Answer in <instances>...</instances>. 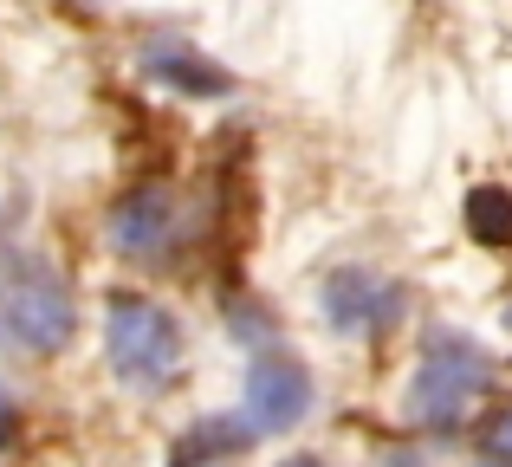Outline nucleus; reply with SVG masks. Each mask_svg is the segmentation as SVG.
<instances>
[{
	"mask_svg": "<svg viewBox=\"0 0 512 467\" xmlns=\"http://www.w3.org/2000/svg\"><path fill=\"white\" fill-rule=\"evenodd\" d=\"M72 331H78L72 292L46 260H13L0 273V351L52 357L72 344Z\"/></svg>",
	"mask_w": 512,
	"mask_h": 467,
	"instance_id": "1",
	"label": "nucleus"
},
{
	"mask_svg": "<svg viewBox=\"0 0 512 467\" xmlns=\"http://www.w3.org/2000/svg\"><path fill=\"white\" fill-rule=\"evenodd\" d=\"M104 351H111L117 383L130 390H163L182 370V325L169 305L143 299V292H117L104 305Z\"/></svg>",
	"mask_w": 512,
	"mask_h": 467,
	"instance_id": "2",
	"label": "nucleus"
},
{
	"mask_svg": "<svg viewBox=\"0 0 512 467\" xmlns=\"http://www.w3.org/2000/svg\"><path fill=\"white\" fill-rule=\"evenodd\" d=\"M480 390H487V351L474 338H461V331H435L422 364H415V377H409L402 409L422 429H448V422H461L480 403Z\"/></svg>",
	"mask_w": 512,
	"mask_h": 467,
	"instance_id": "3",
	"label": "nucleus"
},
{
	"mask_svg": "<svg viewBox=\"0 0 512 467\" xmlns=\"http://www.w3.org/2000/svg\"><path fill=\"white\" fill-rule=\"evenodd\" d=\"M312 409V370L299 357H253L247 370V435H286Z\"/></svg>",
	"mask_w": 512,
	"mask_h": 467,
	"instance_id": "4",
	"label": "nucleus"
},
{
	"mask_svg": "<svg viewBox=\"0 0 512 467\" xmlns=\"http://www.w3.org/2000/svg\"><path fill=\"white\" fill-rule=\"evenodd\" d=\"M325 325L344 331V338H357V331H383L402 318V286H389V279L363 273V266H344V273L325 279Z\"/></svg>",
	"mask_w": 512,
	"mask_h": 467,
	"instance_id": "5",
	"label": "nucleus"
},
{
	"mask_svg": "<svg viewBox=\"0 0 512 467\" xmlns=\"http://www.w3.org/2000/svg\"><path fill=\"white\" fill-rule=\"evenodd\" d=\"M175 228H182V208H175V189H169V182H150V189L124 195V202H117V215H111V240L137 266L163 260V253L175 247Z\"/></svg>",
	"mask_w": 512,
	"mask_h": 467,
	"instance_id": "6",
	"label": "nucleus"
},
{
	"mask_svg": "<svg viewBox=\"0 0 512 467\" xmlns=\"http://www.w3.org/2000/svg\"><path fill=\"white\" fill-rule=\"evenodd\" d=\"M143 72H150L156 85L182 91V98H227V91H234V72H221L214 59H201V52H188V46H143Z\"/></svg>",
	"mask_w": 512,
	"mask_h": 467,
	"instance_id": "7",
	"label": "nucleus"
},
{
	"mask_svg": "<svg viewBox=\"0 0 512 467\" xmlns=\"http://www.w3.org/2000/svg\"><path fill=\"white\" fill-rule=\"evenodd\" d=\"M461 221H467V234H474L480 247H512V189H500V182L467 189Z\"/></svg>",
	"mask_w": 512,
	"mask_h": 467,
	"instance_id": "8",
	"label": "nucleus"
},
{
	"mask_svg": "<svg viewBox=\"0 0 512 467\" xmlns=\"http://www.w3.org/2000/svg\"><path fill=\"white\" fill-rule=\"evenodd\" d=\"M247 442H253L247 422H208V429H195L182 448H175V461H169V467H195V461L208 467L214 455H234V448H247Z\"/></svg>",
	"mask_w": 512,
	"mask_h": 467,
	"instance_id": "9",
	"label": "nucleus"
},
{
	"mask_svg": "<svg viewBox=\"0 0 512 467\" xmlns=\"http://www.w3.org/2000/svg\"><path fill=\"white\" fill-rule=\"evenodd\" d=\"M480 461H487V467H512V409L480 435Z\"/></svg>",
	"mask_w": 512,
	"mask_h": 467,
	"instance_id": "10",
	"label": "nucleus"
},
{
	"mask_svg": "<svg viewBox=\"0 0 512 467\" xmlns=\"http://www.w3.org/2000/svg\"><path fill=\"white\" fill-rule=\"evenodd\" d=\"M13 435H20V409H13V396L0 390V448H7Z\"/></svg>",
	"mask_w": 512,
	"mask_h": 467,
	"instance_id": "11",
	"label": "nucleus"
},
{
	"mask_svg": "<svg viewBox=\"0 0 512 467\" xmlns=\"http://www.w3.org/2000/svg\"><path fill=\"white\" fill-rule=\"evenodd\" d=\"M279 467H331L325 455H292V461H279Z\"/></svg>",
	"mask_w": 512,
	"mask_h": 467,
	"instance_id": "12",
	"label": "nucleus"
},
{
	"mask_svg": "<svg viewBox=\"0 0 512 467\" xmlns=\"http://www.w3.org/2000/svg\"><path fill=\"white\" fill-rule=\"evenodd\" d=\"M85 7H104V0H85Z\"/></svg>",
	"mask_w": 512,
	"mask_h": 467,
	"instance_id": "13",
	"label": "nucleus"
}]
</instances>
